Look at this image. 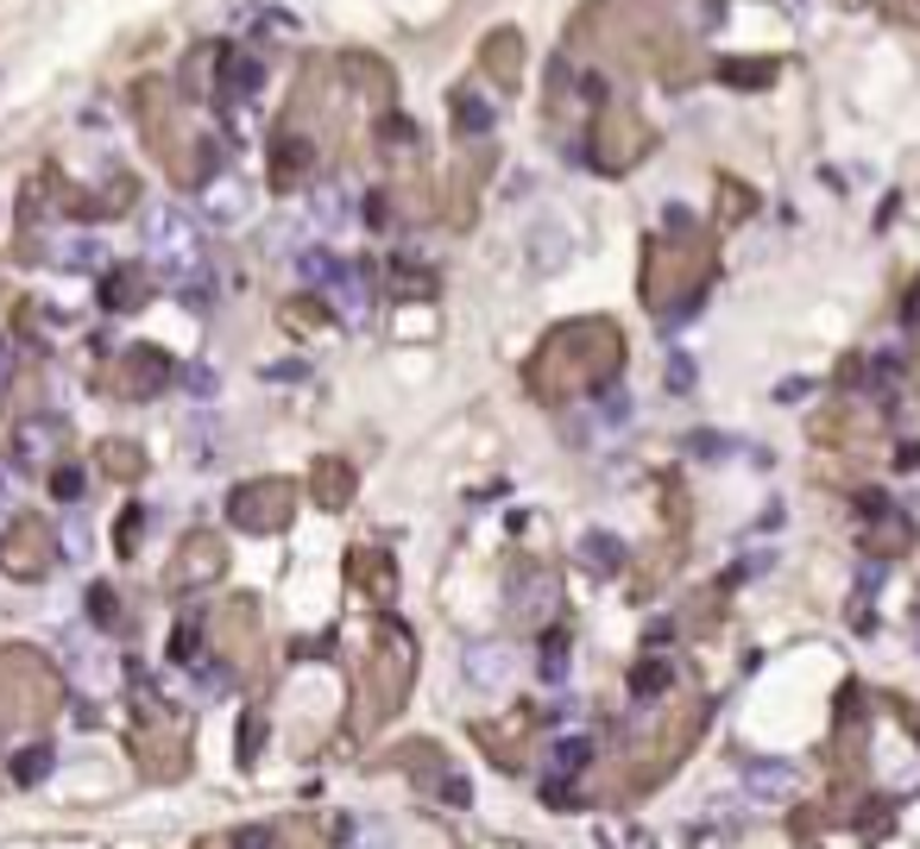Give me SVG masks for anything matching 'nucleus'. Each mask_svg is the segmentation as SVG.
I'll list each match as a JSON object with an SVG mask.
<instances>
[{"mask_svg": "<svg viewBox=\"0 0 920 849\" xmlns=\"http://www.w3.org/2000/svg\"><path fill=\"white\" fill-rule=\"evenodd\" d=\"M329 296H334V309H341L347 322H359V315H366V302H372V283H366L359 265H341V271L329 277Z\"/></svg>", "mask_w": 920, "mask_h": 849, "instance_id": "nucleus-1", "label": "nucleus"}, {"mask_svg": "<svg viewBox=\"0 0 920 849\" xmlns=\"http://www.w3.org/2000/svg\"><path fill=\"white\" fill-rule=\"evenodd\" d=\"M580 560H587L593 573L606 579V573H618V567H624V542H618V535H606V528H587V535H580Z\"/></svg>", "mask_w": 920, "mask_h": 849, "instance_id": "nucleus-2", "label": "nucleus"}, {"mask_svg": "<svg viewBox=\"0 0 920 849\" xmlns=\"http://www.w3.org/2000/svg\"><path fill=\"white\" fill-rule=\"evenodd\" d=\"M467 674L480 679V686H505V679H511V649H498V642L467 649Z\"/></svg>", "mask_w": 920, "mask_h": 849, "instance_id": "nucleus-3", "label": "nucleus"}, {"mask_svg": "<svg viewBox=\"0 0 920 849\" xmlns=\"http://www.w3.org/2000/svg\"><path fill=\"white\" fill-rule=\"evenodd\" d=\"M258 82H265V63H258V57H240V50L221 57V95H253Z\"/></svg>", "mask_w": 920, "mask_h": 849, "instance_id": "nucleus-4", "label": "nucleus"}, {"mask_svg": "<svg viewBox=\"0 0 920 849\" xmlns=\"http://www.w3.org/2000/svg\"><path fill=\"white\" fill-rule=\"evenodd\" d=\"M744 787H750L757 800H775V793L794 787V768L789 761H750V768H744Z\"/></svg>", "mask_w": 920, "mask_h": 849, "instance_id": "nucleus-5", "label": "nucleus"}, {"mask_svg": "<svg viewBox=\"0 0 920 849\" xmlns=\"http://www.w3.org/2000/svg\"><path fill=\"white\" fill-rule=\"evenodd\" d=\"M51 768H57V749H51V743H26V749L13 755V780H20V787L51 780Z\"/></svg>", "mask_w": 920, "mask_h": 849, "instance_id": "nucleus-6", "label": "nucleus"}, {"mask_svg": "<svg viewBox=\"0 0 920 849\" xmlns=\"http://www.w3.org/2000/svg\"><path fill=\"white\" fill-rule=\"evenodd\" d=\"M587 761H593V743H587V736H562V743H555V755H549V768H555V780L580 775Z\"/></svg>", "mask_w": 920, "mask_h": 849, "instance_id": "nucleus-7", "label": "nucleus"}, {"mask_svg": "<svg viewBox=\"0 0 920 849\" xmlns=\"http://www.w3.org/2000/svg\"><path fill=\"white\" fill-rule=\"evenodd\" d=\"M492 120H498V114H492V101H480L473 89H460V95H455V126H460V132H486Z\"/></svg>", "mask_w": 920, "mask_h": 849, "instance_id": "nucleus-8", "label": "nucleus"}, {"mask_svg": "<svg viewBox=\"0 0 920 849\" xmlns=\"http://www.w3.org/2000/svg\"><path fill=\"white\" fill-rule=\"evenodd\" d=\"M334 271H341V265H334L329 246H303V252H297V277H303V283H322V290H329Z\"/></svg>", "mask_w": 920, "mask_h": 849, "instance_id": "nucleus-9", "label": "nucleus"}, {"mask_svg": "<svg viewBox=\"0 0 920 849\" xmlns=\"http://www.w3.org/2000/svg\"><path fill=\"white\" fill-rule=\"evenodd\" d=\"M64 265H70V271H107V246H102V240H89V233H82V240H70V252H64Z\"/></svg>", "mask_w": 920, "mask_h": 849, "instance_id": "nucleus-10", "label": "nucleus"}, {"mask_svg": "<svg viewBox=\"0 0 920 849\" xmlns=\"http://www.w3.org/2000/svg\"><path fill=\"white\" fill-rule=\"evenodd\" d=\"M631 693H637V699H656V693H668V661H637Z\"/></svg>", "mask_w": 920, "mask_h": 849, "instance_id": "nucleus-11", "label": "nucleus"}, {"mask_svg": "<svg viewBox=\"0 0 920 849\" xmlns=\"http://www.w3.org/2000/svg\"><path fill=\"white\" fill-rule=\"evenodd\" d=\"M537 667H542V679H562L567 674V636H542Z\"/></svg>", "mask_w": 920, "mask_h": 849, "instance_id": "nucleus-12", "label": "nucleus"}, {"mask_svg": "<svg viewBox=\"0 0 920 849\" xmlns=\"http://www.w3.org/2000/svg\"><path fill=\"white\" fill-rule=\"evenodd\" d=\"M139 302V271H107V309H133Z\"/></svg>", "mask_w": 920, "mask_h": 849, "instance_id": "nucleus-13", "label": "nucleus"}, {"mask_svg": "<svg viewBox=\"0 0 920 849\" xmlns=\"http://www.w3.org/2000/svg\"><path fill=\"white\" fill-rule=\"evenodd\" d=\"M208 214H215V221H240V214H246V201H240V189H228V183H215V189H208Z\"/></svg>", "mask_w": 920, "mask_h": 849, "instance_id": "nucleus-14", "label": "nucleus"}, {"mask_svg": "<svg viewBox=\"0 0 920 849\" xmlns=\"http://www.w3.org/2000/svg\"><path fill=\"white\" fill-rule=\"evenodd\" d=\"M315 214H322L329 226H341L347 214H354V196H347V189H322V196H315Z\"/></svg>", "mask_w": 920, "mask_h": 849, "instance_id": "nucleus-15", "label": "nucleus"}, {"mask_svg": "<svg viewBox=\"0 0 920 849\" xmlns=\"http://www.w3.org/2000/svg\"><path fill=\"white\" fill-rule=\"evenodd\" d=\"M164 377H171V359H164V352H139V384H146V391H158Z\"/></svg>", "mask_w": 920, "mask_h": 849, "instance_id": "nucleus-16", "label": "nucleus"}, {"mask_svg": "<svg viewBox=\"0 0 920 849\" xmlns=\"http://www.w3.org/2000/svg\"><path fill=\"white\" fill-rule=\"evenodd\" d=\"M183 384H189V397H215V391H221V377H215V365H189V372H183Z\"/></svg>", "mask_w": 920, "mask_h": 849, "instance_id": "nucleus-17", "label": "nucleus"}, {"mask_svg": "<svg viewBox=\"0 0 920 849\" xmlns=\"http://www.w3.org/2000/svg\"><path fill=\"white\" fill-rule=\"evenodd\" d=\"M258 743H265V718L253 711V718H240V761H253Z\"/></svg>", "mask_w": 920, "mask_h": 849, "instance_id": "nucleus-18", "label": "nucleus"}, {"mask_svg": "<svg viewBox=\"0 0 920 849\" xmlns=\"http://www.w3.org/2000/svg\"><path fill=\"white\" fill-rule=\"evenodd\" d=\"M89 617H95V624H114V617H120V604H114L107 585H89Z\"/></svg>", "mask_w": 920, "mask_h": 849, "instance_id": "nucleus-19", "label": "nucleus"}, {"mask_svg": "<svg viewBox=\"0 0 920 849\" xmlns=\"http://www.w3.org/2000/svg\"><path fill=\"white\" fill-rule=\"evenodd\" d=\"M171 654L196 667V661H203V629H189V624H183V629H177V642H171Z\"/></svg>", "mask_w": 920, "mask_h": 849, "instance_id": "nucleus-20", "label": "nucleus"}, {"mask_svg": "<svg viewBox=\"0 0 920 849\" xmlns=\"http://www.w3.org/2000/svg\"><path fill=\"white\" fill-rule=\"evenodd\" d=\"M221 686H228V674H221L215 661H196V693H203V699H221Z\"/></svg>", "mask_w": 920, "mask_h": 849, "instance_id": "nucleus-21", "label": "nucleus"}, {"mask_svg": "<svg viewBox=\"0 0 920 849\" xmlns=\"http://www.w3.org/2000/svg\"><path fill=\"white\" fill-rule=\"evenodd\" d=\"M278 844V830L272 825H246V830H233V849H272Z\"/></svg>", "mask_w": 920, "mask_h": 849, "instance_id": "nucleus-22", "label": "nucleus"}, {"mask_svg": "<svg viewBox=\"0 0 920 849\" xmlns=\"http://www.w3.org/2000/svg\"><path fill=\"white\" fill-rule=\"evenodd\" d=\"M303 164H309V146H303V139H284V151H278V176L303 171Z\"/></svg>", "mask_w": 920, "mask_h": 849, "instance_id": "nucleus-23", "label": "nucleus"}, {"mask_svg": "<svg viewBox=\"0 0 920 849\" xmlns=\"http://www.w3.org/2000/svg\"><path fill=\"white\" fill-rule=\"evenodd\" d=\"M567 252H562V233H549V226H542L537 233V265H562Z\"/></svg>", "mask_w": 920, "mask_h": 849, "instance_id": "nucleus-24", "label": "nucleus"}, {"mask_svg": "<svg viewBox=\"0 0 920 849\" xmlns=\"http://www.w3.org/2000/svg\"><path fill=\"white\" fill-rule=\"evenodd\" d=\"M441 800H448V805H473V787H467V775H448V780H441Z\"/></svg>", "mask_w": 920, "mask_h": 849, "instance_id": "nucleus-25", "label": "nucleus"}, {"mask_svg": "<svg viewBox=\"0 0 920 849\" xmlns=\"http://www.w3.org/2000/svg\"><path fill=\"white\" fill-rule=\"evenodd\" d=\"M57 498H64V503L82 498V473H77V466H64V473H57Z\"/></svg>", "mask_w": 920, "mask_h": 849, "instance_id": "nucleus-26", "label": "nucleus"}, {"mask_svg": "<svg viewBox=\"0 0 920 849\" xmlns=\"http://www.w3.org/2000/svg\"><path fill=\"white\" fill-rule=\"evenodd\" d=\"M265 377H278V384H303V359H284V365H272Z\"/></svg>", "mask_w": 920, "mask_h": 849, "instance_id": "nucleus-27", "label": "nucleus"}, {"mask_svg": "<svg viewBox=\"0 0 920 849\" xmlns=\"http://www.w3.org/2000/svg\"><path fill=\"white\" fill-rule=\"evenodd\" d=\"M668 384H675V391H688V384H693V365H688V359H668Z\"/></svg>", "mask_w": 920, "mask_h": 849, "instance_id": "nucleus-28", "label": "nucleus"}, {"mask_svg": "<svg viewBox=\"0 0 920 849\" xmlns=\"http://www.w3.org/2000/svg\"><path fill=\"white\" fill-rule=\"evenodd\" d=\"M688 447H693V453H706V460H718V453H725V441H718V434H693Z\"/></svg>", "mask_w": 920, "mask_h": 849, "instance_id": "nucleus-29", "label": "nucleus"}, {"mask_svg": "<svg viewBox=\"0 0 920 849\" xmlns=\"http://www.w3.org/2000/svg\"><path fill=\"white\" fill-rule=\"evenodd\" d=\"M807 391H814V384H807V377H789V384H782V391H775V397H782V403H801V397H807Z\"/></svg>", "mask_w": 920, "mask_h": 849, "instance_id": "nucleus-30", "label": "nucleus"}, {"mask_svg": "<svg viewBox=\"0 0 920 849\" xmlns=\"http://www.w3.org/2000/svg\"><path fill=\"white\" fill-rule=\"evenodd\" d=\"M0 372H7V334H0Z\"/></svg>", "mask_w": 920, "mask_h": 849, "instance_id": "nucleus-31", "label": "nucleus"}, {"mask_svg": "<svg viewBox=\"0 0 920 849\" xmlns=\"http://www.w3.org/2000/svg\"><path fill=\"white\" fill-rule=\"evenodd\" d=\"M915 730H920V718H915Z\"/></svg>", "mask_w": 920, "mask_h": 849, "instance_id": "nucleus-32", "label": "nucleus"}]
</instances>
